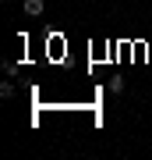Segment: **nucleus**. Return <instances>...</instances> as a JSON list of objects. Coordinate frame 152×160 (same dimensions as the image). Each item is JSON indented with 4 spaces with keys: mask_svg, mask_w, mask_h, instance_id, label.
Wrapping results in <instances>:
<instances>
[{
    "mask_svg": "<svg viewBox=\"0 0 152 160\" xmlns=\"http://www.w3.org/2000/svg\"><path fill=\"white\" fill-rule=\"evenodd\" d=\"M21 7H25V14H28V18H39L46 4H43V0H25V4H21Z\"/></svg>",
    "mask_w": 152,
    "mask_h": 160,
    "instance_id": "1",
    "label": "nucleus"
},
{
    "mask_svg": "<svg viewBox=\"0 0 152 160\" xmlns=\"http://www.w3.org/2000/svg\"><path fill=\"white\" fill-rule=\"evenodd\" d=\"M0 96L11 100V96H14V82H0Z\"/></svg>",
    "mask_w": 152,
    "mask_h": 160,
    "instance_id": "2",
    "label": "nucleus"
},
{
    "mask_svg": "<svg viewBox=\"0 0 152 160\" xmlns=\"http://www.w3.org/2000/svg\"><path fill=\"white\" fill-rule=\"evenodd\" d=\"M106 86H110V92H124V78H110Z\"/></svg>",
    "mask_w": 152,
    "mask_h": 160,
    "instance_id": "3",
    "label": "nucleus"
},
{
    "mask_svg": "<svg viewBox=\"0 0 152 160\" xmlns=\"http://www.w3.org/2000/svg\"><path fill=\"white\" fill-rule=\"evenodd\" d=\"M4 4H11V0H4Z\"/></svg>",
    "mask_w": 152,
    "mask_h": 160,
    "instance_id": "4",
    "label": "nucleus"
}]
</instances>
